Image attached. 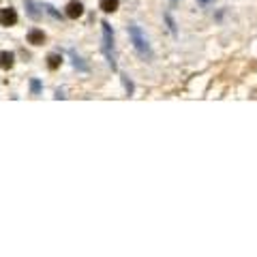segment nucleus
<instances>
[{"label": "nucleus", "instance_id": "nucleus-12", "mask_svg": "<svg viewBox=\"0 0 257 257\" xmlns=\"http://www.w3.org/2000/svg\"><path fill=\"white\" fill-rule=\"evenodd\" d=\"M120 77H122V84H125V88H127V92H128V94H133V92H135V86H133V82H131V80H128V77H127V75H120Z\"/></svg>", "mask_w": 257, "mask_h": 257}, {"label": "nucleus", "instance_id": "nucleus-4", "mask_svg": "<svg viewBox=\"0 0 257 257\" xmlns=\"http://www.w3.org/2000/svg\"><path fill=\"white\" fill-rule=\"evenodd\" d=\"M67 17L69 19H77V17H82L84 15V4L82 2H77V0H71V2L67 4Z\"/></svg>", "mask_w": 257, "mask_h": 257}, {"label": "nucleus", "instance_id": "nucleus-13", "mask_svg": "<svg viewBox=\"0 0 257 257\" xmlns=\"http://www.w3.org/2000/svg\"><path fill=\"white\" fill-rule=\"evenodd\" d=\"M30 88H32V94H39V92H41V84H39L37 80H32V84H30Z\"/></svg>", "mask_w": 257, "mask_h": 257}, {"label": "nucleus", "instance_id": "nucleus-7", "mask_svg": "<svg viewBox=\"0 0 257 257\" xmlns=\"http://www.w3.org/2000/svg\"><path fill=\"white\" fill-rule=\"evenodd\" d=\"M99 9L105 11V13H114L118 9V0H101L99 2Z\"/></svg>", "mask_w": 257, "mask_h": 257}, {"label": "nucleus", "instance_id": "nucleus-6", "mask_svg": "<svg viewBox=\"0 0 257 257\" xmlns=\"http://www.w3.org/2000/svg\"><path fill=\"white\" fill-rule=\"evenodd\" d=\"M28 43H32V45H43V43H45V32L39 30V28H32V30L28 32Z\"/></svg>", "mask_w": 257, "mask_h": 257}, {"label": "nucleus", "instance_id": "nucleus-15", "mask_svg": "<svg viewBox=\"0 0 257 257\" xmlns=\"http://www.w3.org/2000/svg\"><path fill=\"white\" fill-rule=\"evenodd\" d=\"M199 2H202V4H210L212 0H199Z\"/></svg>", "mask_w": 257, "mask_h": 257}, {"label": "nucleus", "instance_id": "nucleus-9", "mask_svg": "<svg viewBox=\"0 0 257 257\" xmlns=\"http://www.w3.org/2000/svg\"><path fill=\"white\" fill-rule=\"evenodd\" d=\"M163 17H165V22H167V26H170V30H171V35L176 37L178 35V30H176V22H173V17L170 15V13H163Z\"/></svg>", "mask_w": 257, "mask_h": 257}, {"label": "nucleus", "instance_id": "nucleus-3", "mask_svg": "<svg viewBox=\"0 0 257 257\" xmlns=\"http://www.w3.org/2000/svg\"><path fill=\"white\" fill-rule=\"evenodd\" d=\"M17 24V13L15 9L6 6V9H0V26H15Z\"/></svg>", "mask_w": 257, "mask_h": 257}, {"label": "nucleus", "instance_id": "nucleus-5", "mask_svg": "<svg viewBox=\"0 0 257 257\" xmlns=\"http://www.w3.org/2000/svg\"><path fill=\"white\" fill-rule=\"evenodd\" d=\"M15 64V54L13 51H0V69L9 71Z\"/></svg>", "mask_w": 257, "mask_h": 257}, {"label": "nucleus", "instance_id": "nucleus-11", "mask_svg": "<svg viewBox=\"0 0 257 257\" xmlns=\"http://www.w3.org/2000/svg\"><path fill=\"white\" fill-rule=\"evenodd\" d=\"M26 6H28V13H30V17H35V19H39L41 15H39V11H37V6H35V2L32 0H26Z\"/></svg>", "mask_w": 257, "mask_h": 257}, {"label": "nucleus", "instance_id": "nucleus-10", "mask_svg": "<svg viewBox=\"0 0 257 257\" xmlns=\"http://www.w3.org/2000/svg\"><path fill=\"white\" fill-rule=\"evenodd\" d=\"M71 56H73V64H75V69H80V71H88V64H84L80 56H75L73 51H71Z\"/></svg>", "mask_w": 257, "mask_h": 257}, {"label": "nucleus", "instance_id": "nucleus-1", "mask_svg": "<svg viewBox=\"0 0 257 257\" xmlns=\"http://www.w3.org/2000/svg\"><path fill=\"white\" fill-rule=\"evenodd\" d=\"M128 37H131V43H133L135 51H137V56L144 58V60H152V58H154V51H152V47H150V43H148L146 35L141 32V28H139L137 24H131V26H128Z\"/></svg>", "mask_w": 257, "mask_h": 257}, {"label": "nucleus", "instance_id": "nucleus-2", "mask_svg": "<svg viewBox=\"0 0 257 257\" xmlns=\"http://www.w3.org/2000/svg\"><path fill=\"white\" fill-rule=\"evenodd\" d=\"M103 54H105L109 67L114 71L118 69V64H116V45H114V32H112V26L107 22H103Z\"/></svg>", "mask_w": 257, "mask_h": 257}, {"label": "nucleus", "instance_id": "nucleus-8", "mask_svg": "<svg viewBox=\"0 0 257 257\" xmlns=\"http://www.w3.org/2000/svg\"><path fill=\"white\" fill-rule=\"evenodd\" d=\"M62 64V56L60 54H49V58H47V67L51 69V71H56L58 67Z\"/></svg>", "mask_w": 257, "mask_h": 257}, {"label": "nucleus", "instance_id": "nucleus-14", "mask_svg": "<svg viewBox=\"0 0 257 257\" xmlns=\"http://www.w3.org/2000/svg\"><path fill=\"white\" fill-rule=\"evenodd\" d=\"M45 9H47V13H49V15H54V17H60V13H58V11L54 9V6H49V4H45Z\"/></svg>", "mask_w": 257, "mask_h": 257}]
</instances>
